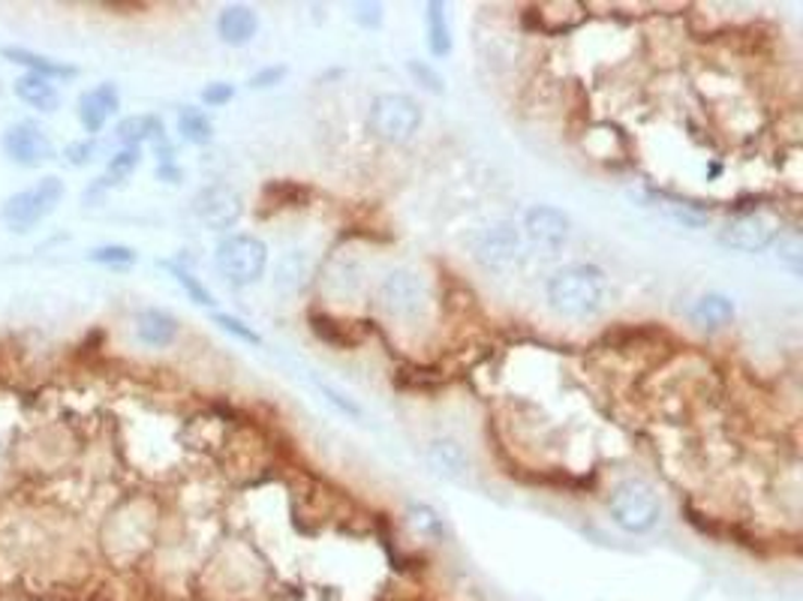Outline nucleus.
Returning a JSON list of instances; mask_svg holds the SVG:
<instances>
[{"mask_svg":"<svg viewBox=\"0 0 803 601\" xmlns=\"http://www.w3.org/2000/svg\"><path fill=\"white\" fill-rule=\"evenodd\" d=\"M548 300L553 314L565 319H591L603 314L608 300V280L596 265H572L548 280Z\"/></svg>","mask_w":803,"mask_h":601,"instance_id":"nucleus-1","label":"nucleus"},{"mask_svg":"<svg viewBox=\"0 0 803 601\" xmlns=\"http://www.w3.org/2000/svg\"><path fill=\"white\" fill-rule=\"evenodd\" d=\"M662 514V502L656 496V490L641 481V478H629L623 485H617L611 493V517L620 529H626L632 536H644L653 526L659 524Z\"/></svg>","mask_w":803,"mask_h":601,"instance_id":"nucleus-2","label":"nucleus"},{"mask_svg":"<svg viewBox=\"0 0 803 601\" xmlns=\"http://www.w3.org/2000/svg\"><path fill=\"white\" fill-rule=\"evenodd\" d=\"M63 199V184L61 177H42L31 187L19 189L15 196L7 199V205L0 208V220L10 225L13 232H27L37 223H42Z\"/></svg>","mask_w":803,"mask_h":601,"instance_id":"nucleus-3","label":"nucleus"},{"mask_svg":"<svg viewBox=\"0 0 803 601\" xmlns=\"http://www.w3.org/2000/svg\"><path fill=\"white\" fill-rule=\"evenodd\" d=\"M214 262L232 286H247L265 274L268 250H265L263 241L253 238V235H229L217 244Z\"/></svg>","mask_w":803,"mask_h":601,"instance_id":"nucleus-4","label":"nucleus"},{"mask_svg":"<svg viewBox=\"0 0 803 601\" xmlns=\"http://www.w3.org/2000/svg\"><path fill=\"white\" fill-rule=\"evenodd\" d=\"M422 126V109L406 94H382L370 106V130L382 142H410Z\"/></svg>","mask_w":803,"mask_h":601,"instance_id":"nucleus-5","label":"nucleus"},{"mask_svg":"<svg viewBox=\"0 0 803 601\" xmlns=\"http://www.w3.org/2000/svg\"><path fill=\"white\" fill-rule=\"evenodd\" d=\"M0 148L15 165H25V169H37V165L49 163L58 154L49 133L39 124H34V121H19V124L10 126L0 138Z\"/></svg>","mask_w":803,"mask_h":601,"instance_id":"nucleus-6","label":"nucleus"},{"mask_svg":"<svg viewBox=\"0 0 803 601\" xmlns=\"http://www.w3.org/2000/svg\"><path fill=\"white\" fill-rule=\"evenodd\" d=\"M777 232H779V225L774 217L753 211V213H741V217H734V220L722 229L719 241H722L726 247H731V250L758 253L774 244Z\"/></svg>","mask_w":803,"mask_h":601,"instance_id":"nucleus-7","label":"nucleus"},{"mask_svg":"<svg viewBox=\"0 0 803 601\" xmlns=\"http://www.w3.org/2000/svg\"><path fill=\"white\" fill-rule=\"evenodd\" d=\"M241 211H244L241 196L232 187H227V184H211V187L196 193V199H193V213L208 229H214V232L232 229V225L239 223Z\"/></svg>","mask_w":803,"mask_h":601,"instance_id":"nucleus-8","label":"nucleus"},{"mask_svg":"<svg viewBox=\"0 0 803 601\" xmlns=\"http://www.w3.org/2000/svg\"><path fill=\"white\" fill-rule=\"evenodd\" d=\"M422 300H425L422 280L415 274H410V271H391V274H386V280L379 283V304H382L391 316L410 319V316L418 314Z\"/></svg>","mask_w":803,"mask_h":601,"instance_id":"nucleus-9","label":"nucleus"},{"mask_svg":"<svg viewBox=\"0 0 803 601\" xmlns=\"http://www.w3.org/2000/svg\"><path fill=\"white\" fill-rule=\"evenodd\" d=\"M478 262L490 271H506L521 259V235L512 225H494L476 247Z\"/></svg>","mask_w":803,"mask_h":601,"instance_id":"nucleus-10","label":"nucleus"},{"mask_svg":"<svg viewBox=\"0 0 803 601\" xmlns=\"http://www.w3.org/2000/svg\"><path fill=\"white\" fill-rule=\"evenodd\" d=\"M524 229H527V238L542 247V250H560L569 238V217L557 208H548V205H536L530 208L527 220H524Z\"/></svg>","mask_w":803,"mask_h":601,"instance_id":"nucleus-11","label":"nucleus"},{"mask_svg":"<svg viewBox=\"0 0 803 601\" xmlns=\"http://www.w3.org/2000/svg\"><path fill=\"white\" fill-rule=\"evenodd\" d=\"M118 109H121V94H118V88H114L112 82L97 85V88L85 90V94L78 97V121H82V126L88 130L90 136L102 133L106 121H109Z\"/></svg>","mask_w":803,"mask_h":601,"instance_id":"nucleus-12","label":"nucleus"},{"mask_svg":"<svg viewBox=\"0 0 803 601\" xmlns=\"http://www.w3.org/2000/svg\"><path fill=\"white\" fill-rule=\"evenodd\" d=\"M427 466L434 469V476L446 478V481H461L470 473V454L458 439L437 437L430 439V445L425 451Z\"/></svg>","mask_w":803,"mask_h":601,"instance_id":"nucleus-13","label":"nucleus"},{"mask_svg":"<svg viewBox=\"0 0 803 601\" xmlns=\"http://www.w3.org/2000/svg\"><path fill=\"white\" fill-rule=\"evenodd\" d=\"M3 58L15 66H25L31 75H39V78H49V82H61V78H76L78 70L70 66V63L54 61V58H46L34 49H19V46H7L0 51Z\"/></svg>","mask_w":803,"mask_h":601,"instance_id":"nucleus-14","label":"nucleus"},{"mask_svg":"<svg viewBox=\"0 0 803 601\" xmlns=\"http://www.w3.org/2000/svg\"><path fill=\"white\" fill-rule=\"evenodd\" d=\"M13 94L19 100L37 109V112H58L61 109V90L49 78H39V75H19L13 82Z\"/></svg>","mask_w":803,"mask_h":601,"instance_id":"nucleus-15","label":"nucleus"},{"mask_svg":"<svg viewBox=\"0 0 803 601\" xmlns=\"http://www.w3.org/2000/svg\"><path fill=\"white\" fill-rule=\"evenodd\" d=\"M114 138H118L124 148H138L142 142L160 145V142H166L163 121H160L157 114H130L124 121H118V126H114Z\"/></svg>","mask_w":803,"mask_h":601,"instance_id":"nucleus-16","label":"nucleus"},{"mask_svg":"<svg viewBox=\"0 0 803 601\" xmlns=\"http://www.w3.org/2000/svg\"><path fill=\"white\" fill-rule=\"evenodd\" d=\"M259 30V19L251 7H227L223 13L217 15V34L229 46H244L251 42Z\"/></svg>","mask_w":803,"mask_h":601,"instance_id":"nucleus-17","label":"nucleus"},{"mask_svg":"<svg viewBox=\"0 0 803 601\" xmlns=\"http://www.w3.org/2000/svg\"><path fill=\"white\" fill-rule=\"evenodd\" d=\"M136 338L145 343V346H154V349H163V346H172L178 338V322L163 310H142L136 316Z\"/></svg>","mask_w":803,"mask_h":601,"instance_id":"nucleus-18","label":"nucleus"},{"mask_svg":"<svg viewBox=\"0 0 803 601\" xmlns=\"http://www.w3.org/2000/svg\"><path fill=\"white\" fill-rule=\"evenodd\" d=\"M692 322L704 331H716V328L728 326L734 319V300L722 295V292H707L695 300L692 307Z\"/></svg>","mask_w":803,"mask_h":601,"instance_id":"nucleus-19","label":"nucleus"},{"mask_svg":"<svg viewBox=\"0 0 803 601\" xmlns=\"http://www.w3.org/2000/svg\"><path fill=\"white\" fill-rule=\"evenodd\" d=\"M314 274V259L304 250H289L280 262H277V289L283 292H299L307 286V280Z\"/></svg>","mask_w":803,"mask_h":601,"instance_id":"nucleus-20","label":"nucleus"},{"mask_svg":"<svg viewBox=\"0 0 803 601\" xmlns=\"http://www.w3.org/2000/svg\"><path fill=\"white\" fill-rule=\"evenodd\" d=\"M427 42L437 58H446L452 51V30L446 22V10L442 3H427Z\"/></svg>","mask_w":803,"mask_h":601,"instance_id":"nucleus-21","label":"nucleus"},{"mask_svg":"<svg viewBox=\"0 0 803 601\" xmlns=\"http://www.w3.org/2000/svg\"><path fill=\"white\" fill-rule=\"evenodd\" d=\"M178 133L187 142H193V145H205V142H211L214 126L199 109H181L178 112Z\"/></svg>","mask_w":803,"mask_h":601,"instance_id":"nucleus-22","label":"nucleus"},{"mask_svg":"<svg viewBox=\"0 0 803 601\" xmlns=\"http://www.w3.org/2000/svg\"><path fill=\"white\" fill-rule=\"evenodd\" d=\"M406 520H410L413 532H418V536H425V539H442L440 514L434 512L430 505H410Z\"/></svg>","mask_w":803,"mask_h":601,"instance_id":"nucleus-23","label":"nucleus"},{"mask_svg":"<svg viewBox=\"0 0 803 601\" xmlns=\"http://www.w3.org/2000/svg\"><path fill=\"white\" fill-rule=\"evenodd\" d=\"M138 160H142V150L138 148H121L118 154H112V160L106 165V184H121L126 177L136 172Z\"/></svg>","mask_w":803,"mask_h":601,"instance_id":"nucleus-24","label":"nucleus"},{"mask_svg":"<svg viewBox=\"0 0 803 601\" xmlns=\"http://www.w3.org/2000/svg\"><path fill=\"white\" fill-rule=\"evenodd\" d=\"M777 259L779 265H786L794 277L803 274V238L798 232H786V235L779 238Z\"/></svg>","mask_w":803,"mask_h":601,"instance_id":"nucleus-25","label":"nucleus"},{"mask_svg":"<svg viewBox=\"0 0 803 601\" xmlns=\"http://www.w3.org/2000/svg\"><path fill=\"white\" fill-rule=\"evenodd\" d=\"M88 259L97 265H109V268H124V265L136 262V250L124 244H106V247H94Z\"/></svg>","mask_w":803,"mask_h":601,"instance_id":"nucleus-26","label":"nucleus"},{"mask_svg":"<svg viewBox=\"0 0 803 601\" xmlns=\"http://www.w3.org/2000/svg\"><path fill=\"white\" fill-rule=\"evenodd\" d=\"M311 382H314L316 391H319V394H323V397H326V401L331 403V406H334L338 413L350 415V418H355V421H362L364 413H362V406H358V403L350 401L346 394H340L338 389H331L328 382H323V379H316V376H311Z\"/></svg>","mask_w":803,"mask_h":601,"instance_id":"nucleus-27","label":"nucleus"},{"mask_svg":"<svg viewBox=\"0 0 803 601\" xmlns=\"http://www.w3.org/2000/svg\"><path fill=\"white\" fill-rule=\"evenodd\" d=\"M166 268H169V271L175 274V280H178V283H181V286H184V292H187L190 298L196 300V304H205V307H211V304H214L211 292H208V289L202 286L199 280H196V277L190 274L187 268H181V265H175V262H169V265H166Z\"/></svg>","mask_w":803,"mask_h":601,"instance_id":"nucleus-28","label":"nucleus"},{"mask_svg":"<svg viewBox=\"0 0 803 601\" xmlns=\"http://www.w3.org/2000/svg\"><path fill=\"white\" fill-rule=\"evenodd\" d=\"M214 322L223 328V331H229V334H235L239 340H244V343H253V346H259V343H263V338H259V334H256L253 328H247L244 322H239L235 316L214 314Z\"/></svg>","mask_w":803,"mask_h":601,"instance_id":"nucleus-29","label":"nucleus"},{"mask_svg":"<svg viewBox=\"0 0 803 601\" xmlns=\"http://www.w3.org/2000/svg\"><path fill=\"white\" fill-rule=\"evenodd\" d=\"M94 154H97V142L94 138H88V142H73V145L63 148V157H66L70 165H88L94 160Z\"/></svg>","mask_w":803,"mask_h":601,"instance_id":"nucleus-30","label":"nucleus"},{"mask_svg":"<svg viewBox=\"0 0 803 601\" xmlns=\"http://www.w3.org/2000/svg\"><path fill=\"white\" fill-rule=\"evenodd\" d=\"M410 73L418 78V85L425 90H430V94H442V78L427 63H418V61H410Z\"/></svg>","mask_w":803,"mask_h":601,"instance_id":"nucleus-31","label":"nucleus"},{"mask_svg":"<svg viewBox=\"0 0 803 601\" xmlns=\"http://www.w3.org/2000/svg\"><path fill=\"white\" fill-rule=\"evenodd\" d=\"M232 97H235V88L227 85V82H214V85H208V88L202 90V102H205V106H227Z\"/></svg>","mask_w":803,"mask_h":601,"instance_id":"nucleus-32","label":"nucleus"},{"mask_svg":"<svg viewBox=\"0 0 803 601\" xmlns=\"http://www.w3.org/2000/svg\"><path fill=\"white\" fill-rule=\"evenodd\" d=\"M283 75H287V66H268L263 73H256L251 78V88H271L277 82H283Z\"/></svg>","mask_w":803,"mask_h":601,"instance_id":"nucleus-33","label":"nucleus"}]
</instances>
